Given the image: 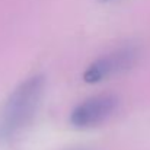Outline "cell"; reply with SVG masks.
<instances>
[{"mask_svg": "<svg viewBox=\"0 0 150 150\" xmlns=\"http://www.w3.org/2000/svg\"><path fill=\"white\" fill-rule=\"evenodd\" d=\"M45 79L35 74L18 85L0 108V143L16 139L35 117L44 95Z\"/></svg>", "mask_w": 150, "mask_h": 150, "instance_id": "1", "label": "cell"}, {"mask_svg": "<svg viewBox=\"0 0 150 150\" xmlns=\"http://www.w3.org/2000/svg\"><path fill=\"white\" fill-rule=\"evenodd\" d=\"M139 58V50L136 47L127 45L114 50L95 60L83 73V80L89 85L100 83L115 74L127 71L131 69Z\"/></svg>", "mask_w": 150, "mask_h": 150, "instance_id": "2", "label": "cell"}, {"mask_svg": "<svg viewBox=\"0 0 150 150\" xmlns=\"http://www.w3.org/2000/svg\"><path fill=\"white\" fill-rule=\"evenodd\" d=\"M120 100L115 95H98L83 100L70 112V124L79 130L96 127L111 118Z\"/></svg>", "mask_w": 150, "mask_h": 150, "instance_id": "3", "label": "cell"}, {"mask_svg": "<svg viewBox=\"0 0 150 150\" xmlns=\"http://www.w3.org/2000/svg\"><path fill=\"white\" fill-rule=\"evenodd\" d=\"M98 1H100V3H106V1H111V0H98Z\"/></svg>", "mask_w": 150, "mask_h": 150, "instance_id": "4", "label": "cell"}]
</instances>
